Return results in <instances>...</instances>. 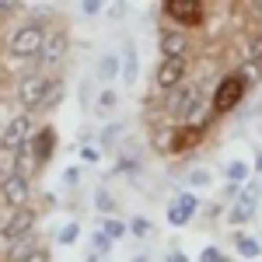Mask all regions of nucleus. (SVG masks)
<instances>
[{"instance_id": "1", "label": "nucleus", "mask_w": 262, "mask_h": 262, "mask_svg": "<svg viewBox=\"0 0 262 262\" xmlns=\"http://www.w3.org/2000/svg\"><path fill=\"white\" fill-rule=\"evenodd\" d=\"M203 112H206V101H203L200 84H179V88H171V95H168V116H175L179 122L206 126Z\"/></svg>"}, {"instance_id": "2", "label": "nucleus", "mask_w": 262, "mask_h": 262, "mask_svg": "<svg viewBox=\"0 0 262 262\" xmlns=\"http://www.w3.org/2000/svg\"><path fill=\"white\" fill-rule=\"evenodd\" d=\"M42 42H46V28L42 25H25V28L14 32V39H11V56H18V60L39 56Z\"/></svg>"}, {"instance_id": "3", "label": "nucleus", "mask_w": 262, "mask_h": 262, "mask_svg": "<svg viewBox=\"0 0 262 262\" xmlns=\"http://www.w3.org/2000/svg\"><path fill=\"white\" fill-rule=\"evenodd\" d=\"M46 95H49V81L42 77V74H32V77H25L18 84V101L25 112H35L46 105Z\"/></svg>"}, {"instance_id": "4", "label": "nucleus", "mask_w": 262, "mask_h": 262, "mask_svg": "<svg viewBox=\"0 0 262 262\" xmlns=\"http://www.w3.org/2000/svg\"><path fill=\"white\" fill-rule=\"evenodd\" d=\"M164 14L185 28L203 25V0H164Z\"/></svg>"}, {"instance_id": "5", "label": "nucleus", "mask_w": 262, "mask_h": 262, "mask_svg": "<svg viewBox=\"0 0 262 262\" xmlns=\"http://www.w3.org/2000/svg\"><path fill=\"white\" fill-rule=\"evenodd\" d=\"M63 56H67V35L63 32H46V42H42V53H39V67L42 70H60Z\"/></svg>"}, {"instance_id": "6", "label": "nucleus", "mask_w": 262, "mask_h": 262, "mask_svg": "<svg viewBox=\"0 0 262 262\" xmlns=\"http://www.w3.org/2000/svg\"><path fill=\"white\" fill-rule=\"evenodd\" d=\"M242 95H245V81L242 77H224L221 81V88H217V95H213V112L217 116H224V112H231L238 101H242Z\"/></svg>"}, {"instance_id": "7", "label": "nucleus", "mask_w": 262, "mask_h": 262, "mask_svg": "<svg viewBox=\"0 0 262 262\" xmlns=\"http://www.w3.org/2000/svg\"><path fill=\"white\" fill-rule=\"evenodd\" d=\"M32 227H35V213H32L28 206H18V210L11 213V221L4 224V242H18L25 234H32Z\"/></svg>"}, {"instance_id": "8", "label": "nucleus", "mask_w": 262, "mask_h": 262, "mask_svg": "<svg viewBox=\"0 0 262 262\" xmlns=\"http://www.w3.org/2000/svg\"><path fill=\"white\" fill-rule=\"evenodd\" d=\"M185 81V56H164V63L158 67V88L171 91Z\"/></svg>"}, {"instance_id": "9", "label": "nucleus", "mask_w": 262, "mask_h": 262, "mask_svg": "<svg viewBox=\"0 0 262 262\" xmlns=\"http://www.w3.org/2000/svg\"><path fill=\"white\" fill-rule=\"evenodd\" d=\"M203 133H206V126H192V122H179V129H175V137H171V154H185V150H192L196 143L203 140Z\"/></svg>"}, {"instance_id": "10", "label": "nucleus", "mask_w": 262, "mask_h": 262, "mask_svg": "<svg viewBox=\"0 0 262 262\" xmlns=\"http://www.w3.org/2000/svg\"><path fill=\"white\" fill-rule=\"evenodd\" d=\"M28 137H32V119L21 112V116H14V119L7 122V129H4V147L21 150V147L28 143Z\"/></svg>"}, {"instance_id": "11", "label": "nucleus", "mask_w": 262, "mask_h": 262, "mask_svg": "<svg viewBox=\"0 0 262 262\" xmlns=\"http://www.w3.org/2000/svg\"><path fill=\"white\" fill-rule=\"evenodd\" d=\"M196 206H200V200H196L192 192H179V196L171 200V206H168V221L175 224V227L189 224L192 217H196Z\"/></svg>"}, {"instance_id": "12", "label": "nucleus", "mask_w": 262, "mask_h": 262, "mask_svg": "<svg viewBox=\"0 0 262 262\" xmlns=\"http://www.w3.org/2000/svg\"><path fill=\"white\" fill-rule=\"evenodd\" d=\"M0 192H4L7 206H14V210H18V206H25V203H28V179L14 171V175H7V179L0 182Z\"/></svg>"}, {"instance_id": "13", "label": "nucleus", "mask_w": 262, "mask_h": 262, "mask_svg": "<svg viewBox=\"0 0 262 262\" xmlns=\"http://www.w3.org/2000/svg\"><path fill=\"white\" fill-rule=\"evenodd\" d=\"M28 147H32V154H35V161L46 164L49 158H53V147H56V133L46 126V129H39V137H32L28 140Z\"/></svg>"}, {"instance_id": "14", "label": "nucleus", "mask_w": 262, "mask_h": 262, "mask_svg": "<svg viewBox=\"0 0 262 262\" xmlns=\"http://www.w3.org/2000/svg\"><path fill=\"white\" fill-rule=\"evenodd\" d=\"M122 70V60L119 56H116V53H105V56H101L98 60V70H95V74H98V81H116V74H119Z\"/></svg>"}, {"instance_id": "15", "label": "nucleus", "mask_w": 262, "mask_h": 262, "mask_svg": "<svg viewBox=\"0 0 262 262\" xmlns=\"http://www.w3.org/2000/svg\"><path fill=\"white\" fill-rule=\"evenodd\" d=\"M161 53L164 56H185V35H182V32H164L161 35Z\"/></svg>"}, {"instance_id": "16", "label": "nucleus", "mask_w": 262, "mask_h": 262, "mask_svg": "<svg viewBox=\"0 0 262 262\" xmlns=\"http://www.w3.org/2000/svg\"><path fill=\"white\" fill-rule=\"evenodd\" d=\"M11 245V252H7V262H21L25 255H32L35 252V234H25L18 242H7Z\"/></svg>"}, {"instance_id": "17", "label": "nucleus", "mask_w": 262, "mask_h": 262, "mask_svg": "<svg viewBox=\"0 0 262 262\" xmlns=\"http://www.w3.org/2000/svg\"><path fill=\"white\" fill-rule=\"evenodd\" d=\"M116 105H119V91H116V88H101V91H98V101H95V108L108 116V112H116Z\"/></svg>"}, {"instance_id": "18", "label": "nucleus", "mask_w": 262, "mask_h": 262, "mask_svg": "<svg viewBox=\"0 0 262 262\" xmlns=\"http://www.w3.org/2000/svg\"><path fill=\"white\" fill-rule=\"evenodd\" d=\"M122 81L133 84L137 81V49H133V42H126V60H122Z\"/></svg>"}, {"instance_id": "19", "label": "nucleus", "mask_w": 262, "mask_h": 262, "mask_svg": "<svg viewBox=\"0 0 262 262\" xmlns=\"http://www.w3.org/2000/svg\"><path fill=\"white\" fill-rule=\"evenodd\" d=\"M259 192H262V182H255V185H245V192H242V206L248 210V213H255V203H259Z\"/></svg>"}, {"instance_id": "20", "label": "nucleus", "mask_w": 262, "mask_h": 262, "mask_svg": "<svg viewBox=\"0 0 262 262\" xmlns=\"http://www.w3.org/2000/svg\"><path fill=\"white\" fill-rule=\"evenodd\" d=\"M227 179H231V185H245V179H248V164L245 161H231L227 164Z\"/></svg>"}, {"instance_id": "21", "label": "nucleus", "mask_w": 262, "mask_h": 262, "mask_svg": "<svg viewBox=\"0 0 262 262\" xmlns=\"http://www.w3.org/2000/svg\"><path fill=\"white\" fill-rule=\"evenodd\" d=\"M101 231H105V234H108V238L116 242V238H122V234H129V224H126V221H116V217H108Z\"/></svg>"}, {"instance_id": "22", "label": "nucleus", "mask_w": 262, "mask_h": 262, "mask_svg": "<svg viewBox=\"0 0 262 262\" xmlns=\"http://www.w3.org/2000/svg\"><path fill=\"white\" fill-rule=\"evenodd\" d=\"M129 231H133V238H150L154 234V224L147 221V217H133L129 221Z\"/></svg>"}, {"instance_id": "23", "label": "nucleus", "mask_w": 262, "mask_h": 262, "mask_svg": "<svg viewBox=\"0 0 262 262\" xmlns=\"http://www.w3.org/2000/svg\"><path fill=\"white\" fill-rule=\"evenodd\" d=\"M7 175H14V150L11 147L0 150V182L7 179Z\"/></svg>"}, {"instance_id": "24", "label": "nucleus", "mask_w": 262, "mask_h": 262, "mask_svg": "<svg viewBox=\"0 0 262 262\" xmlns=\"http://www.w3.org/2000/svg\"><path fill=\"white\" fill-rule=\"evenodd\" d=\"M238 252H242L245 259H259V252H262V245L255 242V238H238Z\"/></svg>"}, {"instance_id": "25", "label": "nucleus", "mask_w": 262, "mask_h": 262, "mask_svg": "<svg viewBox=\"0 0 262 262\" xmlns=\"http://www.w3.org/2000/svg\"><path fill=\"white\" fill-rule=\"evenodd\" d=\"M185 182H189V189H203V185H210V171L206 168H192Z\"/></svg>"}, {"instance_id": "26", "label": "nucleus", "mask_w": 262, "mask_h": 262, "mask_svg": "<svg viewBox=\"0 0 262 262\" xmlns=\"http://www.w3.org/2000/svg\"><path fill=\"white\" fill-rule=\"evenodd\" d=\"M248 63H252L255 70H262V35L252 39V46H248Z\"/></svg>"}, {"instance_id": "27", "label": "nucleus", "mask_w": 262, "mask_h": 262, "mask_svg": "<svg viewBox=\"0 0 262 262\" xmlns=\"http://www.w3.org/2000/svg\"><path fill=\"white\" fill-rule=\"evenodd\" d=\"M60 95H63V84L60 81H49V95H46V105H42V108H53V105L60 101Z\"/></svg>"}, {"instance_id": "28", "label": "nucleus", "mask_w": 262, "mask_h": 262, "mask_svg": "<svg viewBox=\"0 0 262 262\" xmlns=\"http://www.w3.org/2000/svg\"><path fill=\"white\" fill-rule=\"evenodd\" d=\"M77 234H81V227H77V224H67V227L60 231V245H74Z\"/></svg>"}, {"instance_id": "29", "label": "nucleus", "mask_w": 262, "mask_h": 262, "mask_svg": "<svg viewBox=\"0 0 262 262\" xmlns=\"http://www.w3.org/2000/svg\"><path fill=\"white\" fill-rule=\"evenodd\" d=\"M108 245H112V238H108V234H105V231H98V234H95V238H91V248H95V252H108Z\"/></svg>"}, {"instance_id": "30", "label": "nucleus", "mask_w": 262, "mask_h": 262, "mask_svg": "<svg viewBox=\"0 0 262 262\" xmlns=\"http://www.w3.org/2000/svg\"><path fill=\"white\" fill-rule=\"evenodd\" d=\"M81 11L88 14V18H95V14L101 11V0H81Z\"/></svg>"}, {"instance_id": "31", "label": "nucleus", "mask_w": 262, "mask_h": 262, "mask_svg": "<svg viewBox=\"0 0 262 262\" xmlns=\"http://www.w3.org/2000/svg\"><path fill=\"white\" fill-rule=\"evenodd\" d=\"M200 262H224V255L217 252V248H203V252H200Z\"/></svg>"}, {"instance_id": "32", "label": "nucleus", "mask_w": 262, "mask_h": 262, "mask_svg": "<svg viewBox=\"0 0 262 262\" xmlns=\"http://www.w3.org/2000/svg\"><path fill=\"white\" fill-rule=\"evenodd\" d=\"M81 158H84V161H98V158H101V150L95 147V143H88V147H81Z\"/></svg>"}, {"instance_id": "33", "label": "nucleus", "mask_w": 262, "mask_h": 262, "mask_svg": "<svg viewBox=\"0 0 262 262\" xmlns=\"http://www.w3.org/2000/svg\"><path fill=\"white\" fill-rule=\"evenodd\" d=\"M248 217H252V213H248V210H245L242 203H238V206H234V210H231V224H242V221H248Z\"/></svg>"}, {"instance_id": "34", "label": "nucleus", "mask_w": 262, "mask_h": 262, "mask_svg": "<svg viewBox=\"0 0 262 262\" xmlns=\"http://www.w3.org/2000/svg\"><path fill=\"white\" fill-rule=\"evenodd\" d=\"M122 14H126V0H116V4H112V11H108V18H112V21H119Z\"/></svg>"}, {"instance_id": "35", "label": "nucleus", "mask_w": 262, "mask_h": 262, "mask_svg": "<svg viewBox=\"0 0 262 262\" xmlns=\"http://www.w3.org/2000/svg\"><path fill=\"white\" fill-rule=\"evenodd\" d=\"M63 179H67V185H77V182H81V168H67Z\"/></svg>"}, {"instance_id": "36", "label": "nucleus", "mask_w": 262, "mask_h": 262, "mask_svg": "<svg viewBox=\"0 0 262 262\" xmlns=\"http://www.w3.org/2000/svg\"><path fill=\"white\" fill-rule=\"evenodd\" d=\"M21 262H49V255H46L42 248H35L32 255H25V259H21Z\"/></svg>"}, {"instance_id": "37", "label": "nucleus", "mask_w": 262, "mask_h": 262, "mask_svg": "<svg viewBox=\"0 0 262 262\" xmlns=\"http://www.w3.org/2000/svg\"><path fill=\"white\" fill-rule=\"evenodd\" d=\"M18 11V0H0V14H14Z\"/></svg>"}, {"instance_id": "38", "label": "nucleus", "mask_w": 262, "mask_h": 262, "mask_svg": "<svg viewBox=\"0 0 262 262\" xmlns=\"http://www.w3.org/2000/svg\"><path fill=\"white\" fill-rule=\"evenodd\" d=\"M98 206L105 213H112V200H108V192H98Z\"/></svg>"}, {"instance_id": "39", "label": "nucleus", "mask_w": 262, "mask_h": 262, "mask_svg": "<svg viewBox=\"0 0 262 262\" xmlns=\"http://www.w3.org/2000/svg\"><path fill=\"white\" fill-rule=\"evenodd\" d=\"M116 137H119V126H108V129H105V143H112Z\"/></svg>"}, {"instance_id": "40", "label": "nucleus", "mask_w": 262, "mask_h": 262, "mask_svg": "<svg viewBox=\"0 0 262 262\" xmlns=\"http://www.w3.org/2000/svg\"><path fill=\"white\" fill-rule=\"evenodd\" d=\"M168 262H189V259H185V252H168Z\"/></svg>"}, {"instance_id": "41", "label": "nucleus", "mask_w": 262, "mask_h": 262, "mask_svg": "<svg viewBox=\"0 0 262 262\" xmlns=\"http://www.w3.org/2000/svg\"><path fill=\"white\" fill-rule=\"evenodd\" d=\"M248 7H252V11H255V14L262 18V0H248Z\"/></svg>"}, {"instance_id": "42", "label": "nucleus", "mask_w": 262, "mask_h": 262, "mask_svg": "<svg viewBox=\"0 0 262 262\" xmlns=\"http://www.w3.org/2000/svg\"><path fill=\"white\" fill-rule=\"evenodd\" d=\"M259 171H262V154H259Z\"/></svg>"}]
</instances>
